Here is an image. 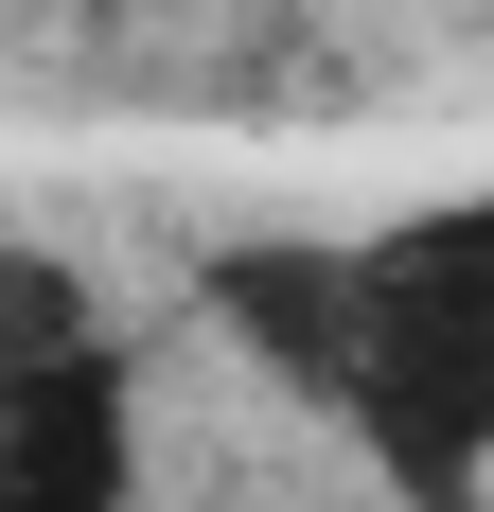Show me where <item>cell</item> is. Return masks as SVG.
<instances>
[{
	"mask_svg": "<svg viewBox=\"0 0 494 512\" xmlns=\"http://www.w3.org/2000/svg\"><path fill=\"white\" fill-rule=\"evenodd\" d=\"M336 407L406 477H494V195H442L353 248V354Z\"/></svg>",
	"mask_w": 494,
	"mask_h": 512,
	"instance_id": "1",
	"label": "cell"
},
{
	"mask_svg": "<svg viewBox=\"0 0 494 512\" xmlns=\"http://www.w3.org/2000/svg\"><path fill=\"white\" fill-rule=\"evenodd\" d=\"M142 336H71V354H0V512H142Z\"/></svg>",
	"mask_w": 494,
	"mask_h": 512,
	"instance_id": "2",
	"label": "cell"
}]
</instances>
